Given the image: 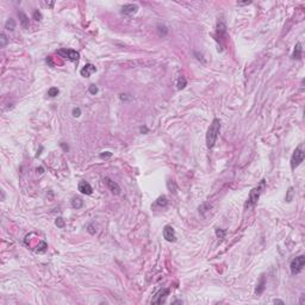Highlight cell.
I'll list each match as a JSON object with an SVG mask.
<instances>
[{"label": "cell", "mask_w": 305, "mask_h": 305, "mask_svg": "<svg viewBox=\"0 0 305 305\" xmlns=\"http://www.w3.org/2000/svg\"><path fill=\"white\" fill-rule=\"evenodd\" d=\"M219 131H221V120L218 118H215L212 120V123L210 124L207 129V134H206V146L209 149L215 147L216 141L218 138Z\"/></svg>", "instance_id": "obj_1"}, {"label": "cell", "mask_w": 305, "mask_h": 305, "mask_svg": "<svg viewBox=\"0 0 305 305\" xmlns=\"http://www.w3.org/2000/svg\"><path fill=\"white\" fill-rule=\"evenodd\" d=\"M265 187H266V181H265V180H261L260 185H259V186H256V187H254V188L252 189V191L249 192V197H248V200H247V203H246V206H248V207L254 206V205L256 204V203H257V200H259L260 195H261V193H262L263 189H265Z\"/></svg>", "instance_id": "obj_2"}, {"label": "cell", "mask_w": 305, "mask_h": 305, "mask_svg": "<svg viewBox=\"0 0 305 305\" xmlns=\"http://www.w3.org/2000/svg\"><path fill=\"white\" fill-rule=\"evenodd\" d=\"M303 161H304V149H303V144H299L294 149L292 156H291V168L296 169Z\"/></svg>", "instance_id": "obj_3"}, {"label": "cell", "mask_w": 305, "mask_h": 305, "mask_svg": "<svg viewBox=\"0 0 305 305\" xmlns=\"http://www.w3.org/2000/svg\"><path fill=\"white\" fill-rule=\"evenodd\" d=\"M305 265V256L304 255H300V256H297L294 259L291 261L290 263V269H291V273L293 275L298 274L302 272V269Z\"/></svg>", "instance_id": "obj_4"}, {"label": "cell", "mask_w": 305, "mask_h": 305, "mask_svg": "<svg viewBox=\"0 0 305 305\" xmlns=\"http://www.w3.org/2000/svg\"><path fill=\"white\" fill-rule=\"evenodd\" d=\"M57 54L61 55L62 57H66L70 61H78L79 60V52L73 50V49H61V50H57Z\"/></svg>", "instance_id": "obj_5"}, {"label": "cell", "mask_w": 305, "mask_h": 305, "mask_svg": "<svg viewBox=\"0 0 305 305\" xmlns=\"http://www.w3.org/2000/svg\"><path fill=\"white\" fill-rule=\"evenodd\" d=\"M169 294V288H161L159 292L154 296V298L152 299L153 304H162L166 302V298Z\"/></svg>", "instance_id": "obj_6"}, {"label": "cell", "mask_w": 305, "mask_h": 305, "mask_svg": "<svg viewBox=\"0 0 305 305\" xmlns=\"http://www.w3.org/2000/svg\"><path fill=\"white\" fill-rule=\"evenodd\" d=\"M163 237L168 242H175L177 241V235H175V230L171 225H166L163 228Z\"/></svg>", "instance_id": "obj_7"}, {"label": "cell", "mask_w": 305, "mask_h": 305, "mask_svg": "<svg viewBox=\"0 0 305 305\" xmlns=\"http://www.w3.org/2000/svg\"><path fill=\"white\" fill-rule=\"evenodd\" d=\"M104 181H105V184H106L107 188L110 189V191H111L113 194H116V195H117V194L120 193V187H119V185L117 184V182H114V181L111 180L110 178H105Z\"/></svg>", "instance_id": "obj_8"}, {"label": "cell", "mask_w": 305, "mask_h": 305, "mask_svg": "<svg viewBox=\"0 0 305 305\" xmlns=\"http://www.w3.org/2000/svg\"><path fill=\"white\" fill-rule=\"evenodd\" d=\"M78 189H79V191H80L81 193H82V194H87V195L92 194V192H93L92 186H91L87 181H85V180H82V181H80V182H79Z\"/></svg>", "instance_id": "obj_9"}, {"label": "cell", "mask_w": 305, "mask_h": 305, "mask_svg": "<svg viewBox=\"0 0 305 305\" xmlns=\"http://www.w3.org/2000/svg\"><path fill=\"white\" fill-rule=\"evenodd\" d=\"M96 72H97L96 66L92 64V63H87V64H85L84 68L80 70V74H81V76L88 78V76H91L92 74H93V73H96Z\"/></svg>", "instance_id": "obj_10"}, {"label": "cell", "mask_w": 305, "mask_h": 305, "mask_svg": "<svg viewBox=\"0 0 305 305\" xmlns=\"http://www.w3.org/2000/svg\"><path fill=\"white\" fill-rule=\"evenodd\" d=\"M137 10H138V6L136 4H126L122 7V13L126 16H131V15H135L137 12Z\"/></svg>", "instance_id": "obj_11"}, {"label": "cell", "mask_w": 305, "mask_h": 305, "mask_svg": "<svg viewBox=\"0 0 305 305\" xmlns=\"http://www.w3.org/2000/svg\"><path fill=\"white\" fill-rule=\"evenodd\" d=\"M18 16H19L20 24H22V26H23L24 29H28V28H29V25H30V22H29L28 16H26L25 13L22 12V11H19V12H18Z\"/></svg>", "instance_id": "obj_12"}, {"label": "cell", "mask_w": 305, "mask_h": 305, "mask_svg": "<svg viewBox=\"0 0 305 305\" xmlns=\"http://www.w3.org/2000/svg\"><path fill=\"white\" fill-rule=\"evenodd\" d=\"M302 44L300 43H297L296 47H294V50H293V54H292V58H297V60H300L302 58Z\"/></svg>", "instance_id": "obj_13"}, {"label": "cell", "mask_w": 305, "mask_h": 305, "mask_svg": "<svg viewBox=\"0 0 305 305\" xmlns=\"http://www.w3.org/2000/svg\"><path fill=\"white\" fill-rule=\"evenodd\" d=\"M265 285H266V281H265V276L261 275L260 278V282L257 284V287H256V294H261L263 292V290H265Z\"/></svg>", "instance_id": "obj_14"}, {"label": "cell", "mask_w": 305, "mask_h": 305, "mask_svg": "<svg viewBox=\"0 0 305 305\" xmlns=\"http://www.w3.org/2000/svg\"><path fill=\"white\" fill-rule=\"evenodd\" d=\"M5 29H6V30H10V31L15 30V29H16V22H15V19L10 18V19L6 20V23H5Z\"/></svg>", "instance_id": "obj_15"}, {"label": "cell", "mask_w": 305, "mask_h": 305, "mask_svg": "<svg viewBox=\"0 0 305 305\" xmlns=\"http://www.w3.org/2000/svg\"><path fill=\"white\" fill-rule=\"evenodd\" d=\"M47 248H48V245H47V242L41 241V242L38 243V246H37V249H35V252H36V253H44L45 250H47Z\"/></svg>", "instance_id": "obj_16"}, {"label": "cell", "mask_w": 305, "mask_h": 305, "mask_svg": "<svg viewBox=\"0 0 305 305\" xmlns=\"http://www.w3.org/2000/svg\"><path fill=\"white\" fill-rule=\"evenodd\" d=\"M82 205H84V201L81 200L80 198H73V200H72V206H73L74 209H80V207H82Z\"/></svg>", "instance_id": "obj_17"}, {"label": "cell", "mask_w": 305, "mask_h": 305, "mask_svg": "<svg viewBox=\"0 0 305 305\" xmlns=\"http://www.w3.org/2000/svg\"><path fill=\"white\" fill-rule=\"evenodd\" d=\"M187 85V80H186V78L185 76H179V79H178V88L179 90H182L184 88V87Z\"/></svg>", "instance_id": "obj_18"}, {"label": "cell", "mask_w": 305, "mask_h": 305, "mask_svg": "<svg viewBox=\"0 0 305 305\" xmlns=\"http://www.w3.org/2000/svg\"><path fill=\"white\" fill-rule=\"evenodd\" d=\"M167 198L165 197V195H161V197H159L157 198V200H156V203H155V204H156L157 206H166L167 205Z\"/></svg>", "instance_id": "obj_19"}, {"label": "cell", "mask_w": 305, "mask_h": 305, "mask_svg": "<svg viewBox=\"0 0 305 305\" xmlns=\"http://www.w3.org/2000/svg\"><path fill=\"white\" fill-rule=\"evenodd\" d=\"M58 93H60V91H58L57 87H51V88L48 90V96L51 97V98L57 97V96H58Z\"/></svg>", "instance_id": "obj_20"}, {"label": "cell", "mask_w": 305, "mask_h": 305, "mask_svg": "<svg viewBox=\"0 0 305 305\" xmlns=\"http://www.w3.org/2000/svg\"><path fill=\"white\" fill-rule=\"evenodd\" d=\"M157 30H159L160 36H166L167 32H168V30H167V28H166L165 25H159L157 26Z\"/></svg>", "instance_id": "obj_21"}, {"label": "cell", "mask_w": 305, "mask_h": 305, "mask_svg": "<svg viewBox=\"0 0 305 305\" xmlns=\"http://www.w3.org/2000/svg\"><path fill=\"white\" fill-rule=\"evenodd\" d=\"M293 194H294V192H293V187H290L288 188V191H287V194H286V201H291L293 199Z\"/></svg>", "instance_id": "obj_22"}, {"label": "cell", "mask_w": 305, "mask_h": 305, "mask_svg": "<svg viewBox=\"0 0 305 305\" xmlns=\"http://www.w3.org/2000/svg\"><path fill=\"white\" fill-rule=\"evenodd\" d=\"M55 224H56L57 228H64V221H63L62 217H57Z\"/></svg>", "instance_id": "obj_23"}, {"label": "cell", "mask_w": 305, "mask_h": 305, "mask_svg": "<svg viewBox=\"0 0 305 305\" xmlns=\"http://www.w3.org/2000/svg\"><path fill=\"white\" fill-rule=\"evenodd\" d=\"M216 235L218 239H224L225 236V230H222V229H216Z\"/></svg>", "instance_id": "obj_24"}, {"label": "cell", "mask_w": 305, "mask_h": 305, "mask_svg": "<svg viewBox=\"0 0 305 305\" xmlns=\"http://www.w3.org/2000/svg\"><path fill=\"white\" fill-rule=\"evenodd\" d=\"M88 92H90L91 94H97V93H98V87H97L96 85H90V87H88Z\"/></svg>", "instance_id": "obj_25"}, {"label": "cell", "mask_w": 305, "mask_h": 305, "mask_svg": "<svg viewBox=\"0 0 305 305\" xmlns=\"http://www.w3.org/2000/svg\"><path fill=\"white\" fill-rule=\"evenodd\" d=\"M0 37H1V38H0V41H1V44H0V45L4 48V47L7 44V37H6L5 33H1V36H0Z\"/></svg>", "instance_id": "obj_26"}, {"label": "cell", "mask_w": 305, "mask_h": 305, "mask_svg": "<svg viewBox=\"0 0 305 305\" xmlns=\"http://www.w3.org/2000/svg\"><path fill=\"white\" fill-rule=\"evenodd\" d=\"M111 156H112V153H110V152H104V153L100 154V159H108Z\"/></svg>", "instance_id": "obj_27"}, {"label": "cell", "mask_w": 305, "mask_h": 305, "mask_svg": "<svg viewBox=\"0 0 305 305\" xmlns=\"http://www.w3.org/2000/svg\"><path fill=\"white\" fill-rule=\"evenodd\" d=\"M81 114V110L79 107H75V108H73V116L74 117H79Z\"/></svg>", "instance_id": "obj_28"}, {"label": "cell", "mask_w": 305, "mask_h": 305, "mask_svg": "<svg viewBox=\"0 0 305 305\" xmlns=\"http://www.w3.org/2000/svg\"><path fill=\"white\" fill-rule=\"evenodd\" d=\"M33 18H35L36 20H41V19H42V15H41V12L36 10L35 12H33Z\"/></svg>", "instance_id": "obj_29"}, {"label": "cell", "mask_w": 305, "mask_h": 305, "mask_svg": "<svg viewBox=\"0 0 305 305\" xmlns=\"http://www.w3.org/2000/svg\"><path fill=\"white\" fill-rule=\"evenodd\" d=\"M47 62H48L50 66H54V63H52V60H51V57H48L47 58Z\"/></svg>", "instance_id": "obj_30"}, {"label": "cell", "mask_w": 305, "mask_h": 305, "mask_svg": "<svg viewBox=\"0 0 305 305\" xmlns=\"http://www.w3.org/2000/svg\"><path fill=\"white\" fill-rule=\"evenodd\" d=\"M273 303H274V304H284V302H282V300H279V299H274Z\"/></svg>", "instance_id": "obj_31"}, {"label": "cell", "mask_w": 305, "mask_h": 305, "mask_svg": "<svg viewBox=\"0 0 305 305\" xmlns=\"http://www.w3.org/2000/svg\"><path fill=\"white\" fill-rule=\"evenodd\" d=\"M252 4V1H245V3H239V5H249Z\"/></svg>", "instance_id": "obj_32"}, {"label": "cell", "mask_w": 305, "mask_h": 305, "mask_svg": "<svg viewBox=\"0 0 305 305\" xmlns=\"http://www.w3.org/2000/svg\"><path fill=\"white\" fill-rule=\"evenodd\" d=\"M304 298H305V296L303 294V296H302V298H300V304H304Z\"/></svg>", "instance_id": "obj_33"}, {"label": "cell", "mask_w": 305, "mask_h": 305, "mask_svg": "<svg viewBox=\"0 0 305 305\" xmlns=\"http://www.w3.org/2000/svg\"><path fill=\"white\" fill-rule=\"evenodd\" d=\"M141 131H142V132H143V131L147 132V131H148V129H147V128H141Z\"/></svg>", "instance_id": "obj_34"}, {"label": "cell", "mask_w": 305, "mask_h": 305, "mask_svg": "<svg viewBox=\"0 0 305 305\" xmlns=\"http://www.w3.org/2000/svg\"><path fill=\"white\" fill-rule=\"evenodd\" d=\"M173 303H174V304H178V303H179V304H182L181 300H175V302H173Z\"/></svg>", "instance_id": "obj_35"}]
</instances>
